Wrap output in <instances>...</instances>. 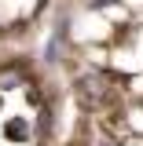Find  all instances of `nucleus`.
Returning a JSON list of instances; mask_svg holds the SVG:
<instances>
[{
    "mask_svg": "<svg viewBox=\"0 0 143 146\" xmlns=\"http://www.w3.org/2000/svg\"><path fill=\"white\" fill-rule=\"evenodd\" d=\"M77 95H81L88 106H99V102L114 99V88H110L99 73H92V77H81V80H77Z\"/></svg>",
    "mask_w": 143,
    "mask_h": 146,
    "instance_id": "nucleus-1",
    "label": "nucleus"
},
{
    "mask_svg": "<svg viewBox=\"0 0 143 146\" xmlns=\"http://www.w3.org/2000/svg\"><path fill=\"white\" fill-rule=\"evenodd\" d=\"M95 146H117V143H114L110 135H99V139H95Z\"/></svg>",
    "mask_w": 143,
    "mask_h": 146,
    "instance_id": "nucleus-2",
    "label": "nucleus"
}]
</instances>
